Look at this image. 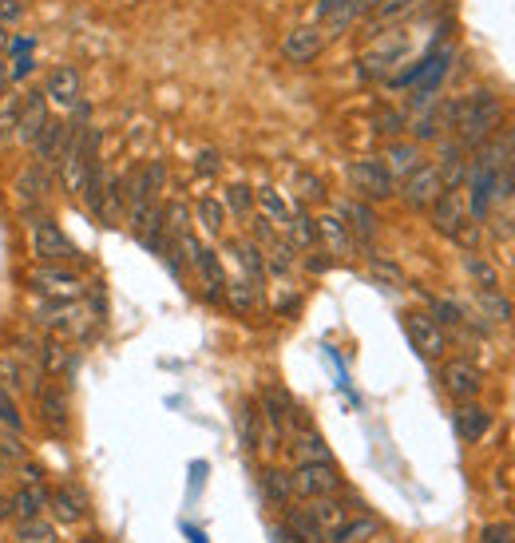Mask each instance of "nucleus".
Instances as JSON below:
<instances>
[{
	"mask_svg": "<svg viewBox=\"0 0 515 543\" xmlns=\"http://www.w3.org/2000/svg\"><path fill=\"white\" fill-rule=\"evenodd\" d=\"M500 123H504V104L496 100V92L492 88H476V92L460 96V115H456L452 131H456V143L464 151H476V147H484L496 135Z\"/></svg>",
	"mask_w": 515,
	"mask_h": 543,
	"instance_id": "nucleus-1",
	"label": "nucleus"
},
{
	"mask_svg": "<svg viewBox=\"0 0 515 543\" xmlns=\"http://www.w3.org/2000/svg\"><path fill=\"white\" fill-rule=\"evenodd\" d=\"M28 218V230H32V254H36V262H60V266H72V262H80V250H76V242L60 230V222L52 215H24Z\"/></svg>",
	"mask_w": 515,
	"mask_h": 543,
	"instance_id": "nucleus-2",
	"label": "nucleus"
},
{
	"mask_svg": "<svg viewBox=\"0 0 515 543\" xmlns=\"http://www.w3.org/2000/svg\"><path fill=\"white\" fill-rule=\"evenodd\" d=\"M349 183L365 203H385L397 195V179L389 175L385 159H353L349 163Z\"/></svg>",
	"mask_w": 515,
	"mask_h": 543,
	"instance_id": "nucleus-3",
	"label": "nucleus"
},
{
	"mask_svg": "<svg viewBox=\"0 0 515 543\" xmlns=\"http://www.w3.org/2000/svg\"><path fill=\"white\" fill-rule=\"evenodd\" d=\"M36 409H40V425L48 436H68L72 429V405H68V389L48 377L36 385Z\"/></svg>",
	"mask_w": 515,
	"mask_h": 543,
	"instance_id": "nucleus-4",
	"label": "nucleus"
},
{
	"mask_svg": "<svg viewBox=\"0 0 515 543\" xmlns=\"http://www.w3.org/2000/svg\"><path fill=\"white\" fill-rule=\"evenodd\" d=\"M290 484H294V496L317 500V496H337L345 480H341V472H337L333 460H309V464H298V468H294Z\"/></svg>",
	"mask_w": 515,
	"mask_h": 543,
	"instance_id": "nucleus-5",
	"label": "nucleus"
},
{
	"mask_svg": "<svg viewBox=\"0 0 515 543\" xmlns=\"http://www.w3.org/2000/svg\"><path fill=\"white\" fill-rule=\"evenodd\" d=\"M179 250L191 258V266L199 270V278H203V286H206V298L210 302H218L222 298V290H226V270H222V262H218V254L210 250V246H203L191 230L179 238Z\"/></svg>",
	"mask_w": 515,
	"mask_h": 543,
	"instance_id": "nucleus-6",
	"label": "nucleus"
},
{
	"mask_svg": "<svg viewBox=\"0 0 515 543\" xmlns=\"http://www.w3.org/2000/svg\"><path fill=\"white\" fill-rule=\"evenodd\" d=\"M405 337L412 341V349H416L420 357H428V361L444 357V349H448L444 326H440L432 314H420V310H409V314H405Z\"/></svg>",
	"mask_w": 515,
	"mask_h": 543,
	"instance_id": "nucleus-7",
	"label": "nucleus"
},
{
	"mask_svg": "<svg viewBox=\"0 0 515 543\" xmlns=\"http://www.w3.org/2000/svg\"><path fill=\"white\" fill-rule=\"evenodd\" d=\"M84 306L76 298H48V306L36 310V326L48 333H64V337H80L84 333Z\"/></svg>",
	"mask_w": 515,
	"mask_h": 543,
	"instance_id": "nucleus-8",
	"label": "nucleus"
},
{
	"mask_svg": "<svg viewBox=\"0 0 515 543\" xmlns=\"http://www.w3.org/2000/svg\"><path fill=\"white\" fill-rule=\"evenodd\" d=\"M28 286L36 294H48V298H76L84 286H80V274L72 266H60V262H40L32 274H28Z\"/></svg>",
	"mask_w": 515,
	"mask_h": 543,
	"instance_id": "nucleus-9",
	"label": "nucleus"
},
{
	"mask_svg": "<svg viewBox=\"0 0 515 543\" xmlns=\"http://www.w3.org/2000/svg\"><path fill=\"white\" fill-rule=\"evenodd\" d=\"M440 191H444V183H440L436 163H420L409 179H401V191H397V195L405 199L409 211H428V207L436 203Z\"/></svg>",
	"mask_w": 515,
	"mask_h": 543,
	"instance_id": "nucleus-10",
	"label": "nucleus"
},
{
	"mask_svg": "<svg viewBox=\"0 0 515 543\" xmlns=\"http://www.w3.org/2000/svg\"><path fill=\"white\" fill-rule=\"evenodd\" d=\"M48 191H52V171L44 163H32V167H24L16 175V203H20L24 215L40 211L48 203Z\"/></svg>",
	"mask_w": 515,
	"mask_h": 543,
	"instance_id": "nucleus-11",
	"label": "nucleus"
},
{
	"mask_svg": "<svg viewBox=\"0 0 515 543\" xmlns=\"http://www.w3.org/2000/svg\"><path fill=\"white\" fill-rule=\"evenodd\" d=\"M321 48H325V32H321L317 24H298V28H290L286 40H282V60L302 68V64H313V60L321 56Z\"/></svg>",
	"mask_w": 515,
	"mask_h": 543,
	"instance_id": "nucleus-12",
	"label": "nucleus"
},
{
	"mask_svg": "<svg viewBox=\"0 0 515 543\" xmlns=\"http://www.w3.org/2000/svg\"><path fill=\"white\" fill-rule=\"evenodd\" d=\"M440 381H444V393L456 397V401H476L480 389H484V377L472 361H444Z\"/></svg>",
	"mask_w": 515,
	"mask_h": 543,
	"instance_id": "nucleus-13",
	"label": "nucleus"
},
{
	"mask_svg": "<svg viewBox=\"0 0 515 543\" xmlns=\"http://www.w3.org/2000/svg\"><path fill=\"white\" fill-rule=\"evenodd\" d=\"M428 218H432V226H436L444 238H452V234H456V230L468 222V203H464L460 187L440 191V195H436V203L428 207Z\"/></svg>",
	"mask_w": 515,
	"mask_h": 543,
	"instance_id": "nucleus-14",
	"label": "nucleus"
},
{
	"mask_svg": "<svg viewBox=\"0 0 515 543\" xmlns=\"http://www.w3.org/2000/svg\"><path fill=\"white\" fill-rule=\"evenodd\" d=\"M337 215L345 218V226H349V234H353L357 246H369V242L377 238L381 218H377V211H373L365 199H345V203H337Z\"/></svg>",
	"mask_w": 515,
	"mask_h": 543,
	"instance_id": "nucleus-15",
	"label": "nucleus"
},
{
	"mask_svg": "<svg viewBox=\"0 0 515 543\" xmlns=\"http://www.w3.org/2000/svg\"><path fill=\"white\" fill-rule=\"evenodd\" d=\"M44 100H48L44 92H24V104H20V115H16V143H28V147H32V139H36V135L44 131V123L52 119Z\"/></svg>",
	"mask_w": 515,
	"mask_h": 543,
	"instance_id": "nucleus-16",
	"label": "nucleus"
},
{
	"mask_svg": "<svg viewBox=\"0 0 515 543\" xmlns=\"http://www.w3.org/2000/svg\"><path fill=\"white\" fill-rule=\"evenodd\" d=\"M317 222V238L329 246V254H337V258H349L353 250H357V242H353V234H349V226H345V218L337 215V211H329V215L313 218Z\"/></svg>",
	"mask_w": 515,
	"mask_h": 543,
	"instance_id": "nucleus-17",
	"label": "nucleus"
},
{
	"mask_svg": "<svg viewBox=\"0 0 515 543\" xmlns=\"http://www.w3.org/2000/svg\"><path fill=\"white\" fill-rule=\"evenodd\" d=\"M44 96H48L52 104H60V108H72V104L80 100V72H76L72 64L52 68V72H48V84H44Z\"/></svg>",
	"mask_w": 515,
	"mask_h": 543,
	"instance_id": "nucleus-18",
	"label": "nucleus"
},
{
	"mask_svg": "<svg viewBox=\"0 0 515 543\" xmlns=\"http://www.w3.org/2000/svg\"><path fill=\"white\" fill-rule=\"evenodd\" d=\"M68 123L64 119H48L44 123V131L32 139V155H36V163H48V167H56V159H60V147H64V139H68Z\"/></svg>",
	"mask_w": 515,
	"mask_h": 543,
	"instance_id": "nucleus-19",
	"label": "nucleus"
},
{
	"mask_svg": "<svg viewBox=\"0 0 515 543\" xmlns=\"http://www.w3.org/2000/svg\"><path fill=\"white\" fill-rule=\"evenodd\" d=\"M424 163V155H420V143L416 139H393L389 143V151H385V167H389V175L393 179H409L412 171Z\"/></svg>",
	"mask_w": 515,
	"mask_h": 543,
	"instance_id": "nucleus-20",
	"label": "nucleus"
},
{
	"mask_svg": "<svg viewBox=\"0 0 515 543\" xmlns=\"http://www.w3.org/2000/svg\"><path fill=\"white\" fill-rule=\"evenodd\" d=\"M349 508H357V504H345V500H337V496H317V500H309L306 512L313 516V524L329 536L337 524H345L349 520Z\"/></svg>",
	"mask_w": 515,
	"mask_h": 543,
	"instance_id": "nucleus-21",
	"label": "nucleus"
},
{
	"mask_svg": "<svg viewBox=\"0 0 515 543\" xmlns=\"http://www.w3.org/2000/svg\"><path fill=\"white\" fill-rule=\"evenodd\" d=\"M488 429H492V413L480 409L476 401H460V409H456V433H460V440L476 444Z\"/></svg>",
	"mask_w": 515,
	"mask_h": 543,
	"instance_id": "nucleus-22",
	"label": "nucleus"
},
{
	"mask_svg": "<svg viewBox=\"0 0 515 543\" xmlns=\"http://www.w3.org/2000/svg\"><path fill=\"white\" fill-rule=\"evenodd\" d=\"M12 508L20 520H32V516H44V508H52V492L48 484H24L16 496H12Z\"/></svg>",
	"mask_w": 515,
	"mask_h": 543,
	"instance_id": "nucleus-23",
	"label": "nucleus"
},
{
	"mask_svg": "<svg viewBox=\"0 0 515 543\" xmlns=\"http://www.w3.org/2000/svg\"><path fill=\"white\" fill-rule=\"evenodd\" d=\"M290 452H294L298 464H309V460H333V456H329V444L321 440V433H317L313 425L290 433Z\"/></svg>",
	"mask_w": 515,
	"mask_h": 543,
	"instance_id": "nucleus-24",
	"label": "nucleus"
},
{
	"mask_svg": "<svg viewBox=\"0 0 515 543\" xmlns=\"http://www.w3.org/2000/svg\"><path fill=\"white\" fill-rule=\"evenodd\" d=\"M377 532H381V524H377L373 516H353V520L337 524L325 540L329 543H369V540H377Z\"/></svg>",
	"mask_w": 515,
	"mask_h": 543,
	"instance_id": "nucleus-25",
	"label": "nucleus"
},
{
	"mask_svg": "<svg viewBox=\"0 0 515 543\" xmlns=\"http://www.w3.org/2000/svg\"><path fill=\"white\" fill-rule=\"evenodd\" d=\"M258 488H262V496H266L270 504H278V508H286V504L294 500V484H290V476H286L282 468H262V472H258Z\"/></svg>",
	"mask_w": 515,
	"mask_h": 543,
	"instance_id": "nucleus-26",
	"label": "nucleus"
},
{
	"mask_svg": "<svg viewBox=\"0 0 515 543\" xmlns=\"http://www.w3.org/2000/svg\"><path fill=\"white\" fill-rule=\"evenodd\" d=\"M230 254L238 258V266L246 270V278H250L254 286H262V278H266V258H262V246H258V242H230Z\"/></svg>",
	"mask_w": 515,
	"mask_h": 543,
	"instance_id": "nucleus-27",
	"label": "nucleus"
},
{
	"mask_svg": "<svg viewBox=\"0 0 515 543\" xmlns=\"http://www.w3.org/2000/svg\"><path fill=\"white\" fill-rule=\"evenodd\" d=\"M24 377H28V373H24V357H20V353H12V349H8V353H0V389H4V393H12V397H16V393H24ZM32 377H36V373H32Z\"/></svg>",
	"mask_w": 515,
	"mask_h": 543,
	"instance_id": "nucleus-28",
	"label": "nucleus"
},
{
	"mask_svg": "<svg viewBox=\"0 0 515 543\" xmlns=\"http://www.w3.org/2000/svg\"><path fill=\"white\" fill-rule=\"evenodd\" d=\"M397 56H401V44H385V48L361 56V76H365V80H381V76L397 64Z\"/></svg>",
	"mask_w": 515,
	"mask_h": 543,
	"instance_id": "nucleus-29",
	"label": "nucleus"
},
{
	"mask_svg": "<svg viewBox=\"0 0 515 543\" xmlns=\"http://www.w3.org/2000/svg\"><path fill=\"white\" fill-rule=\"evenodd\" d=\"M52 508H56V516H60L64 524L84 520V496H80L72 484H64V488H56V492H52Z\"/></svg>",
	"mask_w": 515,
	"mask_h": 543,
	"instance_id": "nucleus-30",
	"label": "nucleus"
},
{
	"mask_svg": "<svg viewBox=\"0 0 515 543\" xmlns=\"http://www.w3.org/2000/svg\"><path fill=\"white\" fill-rule=\"evenodd\" d=\"M286 528L294 532L298 543H325V532L313 524V516H309L306 508H286Z\"/></svg>",
	"mask_w": 515,
	"mask_h": 543,
	"instance_id": "nucleus-31",
	"label": "nucleus"
},
{
	"mask_svg": "<svg viewBox=\"0 0 515 543\" xmlns=\"http://www.w3.org/2000/svg\"><path fill=\"white\" fill-rule=\"evenodd\" d=\"M40 369L48 373V377H60V373H72V353L60 345V341H44L40 345Z\"/></svg>",
	"mask_w": 515,
	"mask_h": 543,
	"instance_id": "nucleus-32",
	"label": "nucleus"
},
{
	"mask_svg": "<svg viewBox=\"0 0 515 543\" xmlns=\"http://www.w3.org/2000/svg\"><path fill=\"white\" fill-rule=\"evenodd\" d=\"M464 270L472 274V282H476L480 290H496V286H500V274H496V266H492V262H484L476 250H464Z\"/></svg>",
	"mask_w": 515,
	"mask_h": 543,
	"instance_id": "nucleus-33",
	"label": "nucleus"
},
{
	"mask_svg": "<svg viewBox=\"0 0 515 543\" xmlns=\"http://www.w3.org/2000/svg\"><path fill=\"white\" fill-rule=\"evenodd\" d=\"M286 230H290V246L298 250V246H313L317 242V222L306 215V203L290 215V222H286Z\"/></svg>",
	"mask_w": 515,
	"mask_h": 543,
	"instance_id": "nucleus-34",
	"label": "nucleus"
},
{
	"mask_svg": "<svg viewBox=\"0 0 515 543\" xmlns=\"http://www.w3.org/2000/svg\"><path fill=\"white\" fill-rule=\"evenodd\" d=\"M238 433H242V444H246V448H258V444H262V409H258V405L246 401V405L238 409Z\"/></svg>",
	"mask_w": 515,
	"mask_h": 543,
	"instance_id": "nucleus-35",
	"label": "nucleus"
},
{
	"mask_svg": "<svg viewBox=\"0 0 515 543\" xmlns=\"http://www.w3.org/2000/svg\"><path fill=\"white\" fill-rule=\"evenodd\" d=\"M24 460H28V448L20 444V433L16 436L0 433V480H4V476H12V472H16V464H24Z\"/></svg>",
	"mask_w": 515,
	"mask_h": 543,
	"instance_id": "nucleus-36",
	"label": "nucleus"
},
{
	"mask_svg": "<svg viewBox=\"0 0 515 543\" xmlns=\"http://www.w3.org/2000/svg\"><path fill=\"white\" fill-rule=\"evenodd\" d=\"M258 290H262V286H254V282L246 278V282H226L222 294H226V302H230L238 314H250V310L258 306Z\"/></svg>",
	"mask_w": 515,
	"mask_h": 543,
	"instance_id": "nucleus-37",
	"label": "nucleus"
},
{
	"mask_svg": "<svg viewBox=\"0 0 515 543\" xmlns=\"http://www.w3.org/2000/svg\"><path fill=\"white\" fill-rule=\"evenodd\" d=\"M16 543H56V532L44 516H32V520L16 524Z\"/></svg>",
	"mask_w": 515,
	"mask_h": 543,
	"instance_id": "nucleus-38",
	"label": "nucleus"
},
{
	"mask_svg": "<svg viewBox=\"0 0 515 543\" xmlns=\"http://www.w3.org/2000/svg\"><path fill=\"white\" fill-rule=\"evenodd\" d=\"M195 218H199V226H203L206 234H222V226H226V207H222L218 199H199Z\"/></svg>",
	"mask_w": 515,
	"mask_h": 543,
	"instance_id": "nucleus-39",
	"label": "nucleus"
},
{
	"mask_svg": "<svg viewBox=\"0 0 515 543\" xmlns=\"http://www.w3.org/2000/svg\"><path fill=\"white\" fill-rule=\"evenodd\" d=\"M258 203H262V211H266V218H270L274 226H282V230H286V222H290V207H286V199H282L274 187H262V191H258Z\"/></svg>",
	"mask_w": 515,
	"mask_h": 543,
	"instance_id": "nucleus-40",
	"label": "nucleus"
},
{
	"mask_svg": "<svg viewBox=\"0 0 515 543\" xmlns=\"http://www.w3.org/2000/svg\"><path fill=\"white\" fill-rule=\"evenodd\" d=\"M230 215L238 218H250V211H254V191L246 187V183H230L226 187V203H222Z\"/></svg>",
	"mask_w": 515,
	"mask_h": 543,
	"instance_id": "nucleus-41",
	"label": "nucleus"
},
{
	"mask_svg": "<svg viewBox=\"0 0 515 543\" xmlns=\"http://www.w3.org/2000/svg\"><path fill=\"white\" fill-rule=\"evenodd\" d=\"M412 8H416V0H381V4L373 8V24H393V20L409 16Z\"/></svg>",
	"mask_w": 515,
	"mask_h": 543,
	"instance_id": "nucleus-42",
	"label": "nucleus"
},
{
	"mask_svg": "<svg viewBox=\"0 0 515 543\" xmlns=\"http://www.w3.org/2000/svg\"><path fill=\"white\" fill-rule=\"evenodd\" d=\"M405 127H409V115H405V111H377V119H373V131H377V135H389V139H397Z\"/></svg>",
	"mask_w": 515,
	"mask_h": 543,
	"instance_id": "nucleus-43",
	"label": "nucleus"
},
{
	"mask_svg": "<svg viewBox=\"0 0 515 543\" xmlns=\"http://www.w3.org/2000/svg\"><path fill=\"white\" fill-rule=\"evenodd\" d=\"M266 250H270V254H266V266H270V270L286 274V270L294 266V246H290L286 238H274V242H270Z\"/></svg>",
	"mask_w": 515,
	"mask_h": 543,
	"instance_id": "nucleus-44",
	"label": "nucleus"
},
{
	"mask_svg": "<svg viewBox=\"0 0 515 543\" xmlns=\"http://www.w3.org/2000/svg\"><path fill=\"white\" fill-rule=\"evenodd\" d=\"M480 306L492 314V322H512L515 318V306L508 298H500L496 290H484V294H480Z\"/></svg>",
	"mask_w": 515,
	"mask_h": 543,
	"instance_id": "nucleus-45",
	"label": "nucleus"
},
{
	"mask_svg": "<svg viewBox=\"0 0 515 543\" xmlns=\"http://www.w3.org/2000/svg\"><path fill=\"white\" fill-rule=\"evenodd\" d=\"M432 318H436L440 326H464V322H468V314H464L456 302H448V298H432Z\"/></svg>",
	"mask_w": 515,
	"mask_h": 543,
	"instance_id": "nucleus-46",
	"label": "nucleus"
},
{
	"mask_svg": "<svg viewBox=\"0 0 515 543\" xmlns=\"http://www.w3.org/2000/svg\"><path fill=\"white\" fill-rule=\"evenodd\" d=\"M298 203H325V183L317 175H298Z\"/></svg>",
	"mask_w": 515,
	"mask_h": 543,
	"instance_id": "nucleus-47",
	"label": "nucleus"
},
{
	"mask_svg": "<svg viewBox=\"0 0 515 543\" xmlns=\"http://www.w3.org/2000/svg\"><path fill=\"white\" fill-rule=\"evenodd\" d=\"M0 425H8L12 433H20V429H24V417L16 413V397H12V393H4V389H0Z\"/></svg>",
	"mask_w": 515,
	"mask_h": 543,
	"instance_id": "nucleus-48",
	"label": "nucleus"
},
{
	"mask_svg": "<svg viewBox=\"0 0 515 543\" xmlns=\"http://www.w3.org/2000/svg\"><path fill=\"white\" fill-rule=\"evenodd\" d=\"M373 278H381V282H389V286H405L401 266H397V262H389V258H373Z\"/></svg>",
	"mask_w": 515,
	"mask_h": 543,
	"instance_id": "nucleus-49",
	"label": "nucleus"
},
{
	"mask_svg": "<svg viewBox=\"0 0 515 543\" xmlns=\"http://www.w3.org/2000/svg\"><path fill=\"white\" fill-rule=\"evenodd\" d=\"M250 226H254V242H258V246H270L274 238H282V234H278V226H274L266 215H254L250 218Z\"/></svg>",
	"mask_w": 515,
	"mask_h": 543,
	"instance_id": "nucleus-50",
	"label": "nucleus"
},
{
	"mask_svg": "<svg viewBox=\"0 0 515 543\" xmlns=\"http://www.w3.org/2000/svg\"><path fill=\"white\" fill-rule=\"evenodd\" d=\"M440 131H444V127H440V115H436V111H432V115H424V119H420V123L412 127V135H416V143H424V139H436Z\"/></svg>",
	"mask_w": 515,
	"mask_h": 543,
	"instance_id": "nucleus-51",
	"label": "nucleus"
},
{
	"mask_svg": "<svg viewBox=\"0 0 515 543\" xmlns=\"http://www.w3.org/2000/svg\"><path fill=\"white\" fill-rule=\"evenodd\" d=\"M452 242H456V246H464V250H476V242H480V226L468 218V222H464V226L452 234Z\"/></svg>",
	"mask_w": 515,
	"mask_h": 543,
	"instance_id": "nucleus-52",
	"label": "nucleus"
},
{
	"mask_svg": "<svg viewBox=\"0 0 515 543\" xmlns=\"http://www.w3.org/2000/svg\"><path fill=\"white\" fill-rule=\"evenodd\" d=\"M195 171H199V175H218V171H222V155H218V151H199Z\"/></svg>",
	"mask_w": 515,
	"mask_h": 543,
	"instance_id": "nucleus-53",
	"label": "nucleus"
},
{
	"mask_svg": "<svg viewBox=\"0 0 515 543\" xmlns=\"http://www.w3.org/2000/svg\"><path fill=\"white\" fill-rule=\"evenodd\" d=\"M480 543H515L512 528H508V524H488V528L480 532Z\"/></svg>",
	"mask_w": 515,
	"mask_h": 543,
	"instance_id": "nucleus-54",
	"label": "nucleus"
},
{
	"mask_svg": "<svg viewBox=\"0 0 515 543\" xmlns=\"http://www.w3.org/2000/svg\"><path fill=\"white\" fill-rule=\"evenodd\" d=\"M32 68H36V60H32V56H12L8 80H24V76H32Z\"/></svg>",
	"mask_w": 515,
	"mask_h": 543,
	"instance_id": "nucleus-55",
	"label": "nucleus"
},
{
	"mask_svg": "<svg viewBox=\"0 0 515 543\" xmlns=\"http://www.w3.org/2000/svg\"><path fill=\"white\" fill-rule=\"evenodd\" d=\"M24 16V4L20 0H0V24L8 28V24H16Z\"/></svg>",
	"mask_w": 515,
	"mask_h": 543,
	"instance_id": "nucleus-56",
	"label": "nucleus"
},
{
	"mask_svg": "<svg viewBox=\"0 0 515 543\" xmlns=\"http://www.w3.org/2000/svg\"><path fill=\"white\" fill-rule=\"evenodd\" d=\"M20 480H24V484H44V472H40L36 464H28V460H24V468H20Z\"/></svg>",
	"mask_w": 515,
	"mask_h": 543,
	"instance_id": "nucleus-57",
	"label": "nucleus"
},
{
	"mask_svg": "<svg viewBox=\"0 0 515 543\" xmlns=\"http://www.w3.org/2000/svg\"><path fill=\"white\" fill-rule=\"evenodd\" d=\"M270 543H298V540H294V532H290L286 524H274V528H270Z\"/></svg>",
	"mask_w": 515,
	"mask_h": 543,
	"instance_id": "nucleus-58",
	"label": "nucleus"
},
{
	"mask_svg": "<svg viewBox=\"0 0 515 543\" xmlns=\"http://www.w3.org/2000/svg\"><path fill=\"white\" fill-rule=\"evenodd\" d=\"M500 143H504V155H508V163L515 167V123L500 135Z\"/></svg>",
	"mask_w": 515,
	"mask_h": 543,
	"instance_id": "nucleus-59",
	"label": "nucleus"
},
{
	"mask_svg": "<svg viewBox=\"0 0 515 543\" xmlns=\"http://www.w3.org/2000/svg\"><path fill=\"white\" fill-rule=\"evenodd\" d=\"M306 270L309 274H325V270H329V258H306Z\"/></svg>",
	"mask_w": 515,
	"mask_h": 543,
	"instance_id": "nucleus-60",
	"label": "nucleus"
},
{
	"mask_svg": "<svg viewBox=\"0 0 515 543\" xmlns=\"http://www.w3.org/2000/svg\"><path fill=\"white\" fill-rule=\"evenodd\" d=\"M8 84H12V80H8V64H4V60H0V100H4V96H8Z\"/></svg>",
	"mask_w": 515,
	"mask_h": 543,
	"instance_id": "nucleus-61",
	"label": "nucleus"
},
{
	"mask_svg": "<svg viewBox=\"0 0 515 543\" xmlns=\"http://www.w3.org/2000/svg\"><path fill=\"white\" fill-rule=\"evenodd\" d=\"M8 516H16V508H12V500H0V524H4Z\"/></svg>",
	"mask_w": 515,
	"mask_h": 543,
	"instance_id": "nucleus-62",
	"label": "nucleus"
},
{
	"mask_svg": "<svg viewBox=\"0 0 515 543\" xmlns=\"http://www.w3.org/2000/svg\"><path fill=\"white\" fill-rule=\"evenodd\" d=\"M8 40H12V36H8V28L0 24V52H8Z\"/></svg>",
	"mask_w": 515,
	"mask_h": 543,
	"instance_id": "nucleus-63",
	"label": "nucleus"
}]
</instances>
